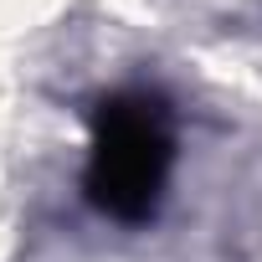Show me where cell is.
I'll return each instance as SVG.
<instances>
[{"mask_svg":"<svg viewBox=\"0 0 262 262\" xmlns=\"http://www.w3.org/2000/svg\"><path fill=\"white\" fill-rule=\"evenodd\" d=\"M170 170H175L170 103L144 88L103 98L93 113V144H88V170H82L88 201L123 226H139L160 211Z\"/></svg>","mask_w":262,"mask_h":262,"instance_id":"6da1fadb","label":"cell"}]
</instances>
